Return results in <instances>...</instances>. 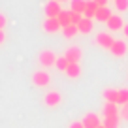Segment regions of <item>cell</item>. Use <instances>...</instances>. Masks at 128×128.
I'll return each instance as SVG.
<instances>
[{
  "mask_svg": "<svg viewBox=\"0 0 128 128\" xmlns=\"http://www.w3.org/2000/svg\"><path fill=\"white\" fill-rule=\"evenodd\" d=\"M56 58H58V56H56L55 51H51V49H44V51L38 55V60H40V64L44 66V68H51V66H55Z\"/></svg>",
  "mask_w": 128,
  "mask_h": 128,
  "instance_id": "obj_1",
  "label": "cell"
},
{
  "mask_svg": "<svg viewBox=\"0 0 128 128\" xmlns=\"http://www.w3.org/2000/svg\"><path fill=\"white\" fill-rule=\"evenodd\" d=\"M32 83L36 85V87H49V83H51V76H49L45 70H38V72L32 74Z\"/></svg>",
  "mask_w": 128,
  "mask_h": 128,
  "instance_id": "obj_2",
  "label": "cell"
},
{
  "mask_svg": "<svg viewBox=\"0 0 128 128\" xmlns=\"http://www.w3.org/2000/svg\"><path fill=\"white\" fill-rule=\"evenodd\" d=\"M44 104L47 108H56V106L62 104V94L58 90H49L47 94L44 96Z\"/></svg>",
  "mask_w": 128,
  "mask_h": 128,
  "instance_id": "obj_3",
  "label": "cell"
},
{
  "mask_svg": "<svg viewBox=\"0 0 128 128\" xmlns=\"http://www.w3.org/2000/svg\"><path fill=\"white\" fill-rule=\"evenodd\" d=\"M96 44L100 45L102 49H108L109 51V49L113 47V44H115V38H113L109 32H100V34L96 36Z\"/></svg>",
  "mask_w": 128,
  "mask_h": 128,
  "instance_id": "obj_4",
  "label": "cell"
},
{
  "mask_svg": "<svg viewBox=\"0 0 128 128\" xmlns=\"http://www.w3.org/2000/svg\"><path fill=\"white\" fill-rule=\"evenodd\" d=\"M44 30L47 32V34H56L58 30H62V26H60L58 19L56 17H45L44 21Z\"/></svg>",
  "mask_w": 128,
  "mask_h": 128,
  "instance_id": "obj_5",
  "label": "cell"
},
{
  "mask_svg": "<svg viewBox=\"0 0 128 128\" xmlns=\"http://www.w3.org/2000/svg\"><path fill=\"white\" fill-rule=\"evenodd\" d=\"M106 24H108V28L111 32H119V30H122V28H124V24H126V23H124V19L120 15H115V13H113Z\"/></svg>",
  "mask_w": 128,
  "mask_h": 128,
  "instance_id": "obj_6",
  "label": "cell"
},
{
  "mask_svg": "<svg viewBox=\"0 0 128 128\" xmlns=\"http://www.w3.org/2000/svg\"><path fill=\"white\" fill-rule=\"evenodd\" d=\"M44 12H45V17H58V13L62 12L60 2H56V0H49L47 4H45Z\"/></svg>",
  "mask_w": 128,
  "mask_h": 128,
  "instance_id": "obj_7",
  "label": "cell"
},
{
  "mask_svg": "<svg viewBox=\"0 0 128 128\" xmlns=\"http://www.w3.org/2000/svg\"><path fill=\"white\" fill-rule=\"evenodd\" d=\"M109 51L113 53V56H124L128 53V44L124 40H115V44H113V47L109 49Z\"/></svg>",
  "mask_w": 128,
  "mask_h": 128,
  "instance_id": "obj_8",
  "label": "cell"
},
{
  "mask_svg": "<svg viewBox=\"0 0 128 128\" xmlns=\"http://www.w3.org/2000/svg\"><path fill=\"white\" fill-rule=\"evenodd\" d=\"M64 56L70 60V64L72 62H77L79 64V60H81V56H83V51H81L77 45H72V47H68L66 49V53H64Z\"/></svg>",
  "mask_w": 128,
  "mask_h": 128,
  "instance_id": "obj_9",
  "label": "cell"
},
{
  "mask_svg": "<svg viewBox=\"0 0 128 128\" xmlns=\"http://www.w3.org/2000/svg\"><path fill=\"white\" fill-rule=\"evenodd\" d=\"M81 122L85 124V128H98L102 124V120H100V117L96 115V113H87Z\"/></svg>",
  "mask_w": 128,
  "mask_h": 128,
  "instance_id": "obj_10",
  "label": "cell"
},
{
  "mask_svg": "<svg viewBox=\"0 0 128 128\" xmlns=\"http://www.w3.org/2000/svg\"><path fill=\"white\" fill-rule=\"evenodd\" d=\"M104 117H119V104H113V102H106L104 108H102Z\"/></svg>",
  "mask_w": 128,
  "mask_h": 128,
  "instance_id": "obj_11",
  "label": "cell"
},
{
  "mask_svg": "<svg viewBox=\"0 0 128 128\" xmlns=\"http://www.w3.org/2000/svg\"><path fill=\"white\" fill-rule=\"evenodd\" d=\"M77 28H79V34H90L92 28H94V23H92V19H88V17H83L81 23L77 24Z\"/></svg>",
  "mask_w": 128,
  "mask_h": 128,
  "instance_id": "obj_12",
  "label": "cell"
},
{
  "mask_svg": "<svg viewBox=\"0 0 128 128\" xmlns=\"http://www.w3.org/2000/svg\"><path fill=\"white\" fill-rule=\"evenodd\" d=\"M98 8H100V6L96 4L94 0H87V6H85L83 15L88 17V19H94V15H96V12H98Z\"/></svg>",
  "mask_w": 128,
  "mask_h": 128,
  "instance_id": "obj_13",
  "label": "cell"
},
{
  "mask_svg": "<svg viewBox=\"0 0 128 128\" xmlns=\"http://www.w3.org/2000/svg\"><path fill=\"white\" fill-rule=\"evenodd\" d=\"M111 15H113V13H111V10H109L108 6H106V8H98V12H96L94 19H96V21H100V23H108Z\"/></svg>",
  "mask_w": 128,
  "mask_h": 128,
  "instance_id": "obj_14",
  "label": "cell"
},
{
  "mask_svg": "<svg viewBox=\"0 0 128 128\" xmlns=\"http://www.w3.org/2000/svg\"><path fill=\"white\" fill-rule=\"evenodd\" d=\"M64 74H66L70 79H77V77L81 76V66H79L77 62H72V64L68 66V70H66Z\"/></svg>",
  "mask_w": 128,
  "mask_h": 128,
  "instance_id": "obj_15",
  "label": "cell"
},
{
  "mask_svg": "<svg viewBox=\"0 0 128 128\" xmlns=\"http://www.w3.org/2000/svg\"><path fill=\"white\" fill-rule=\"evenodd\" d=\"M104 100L106 102H113V104H119V90H117V88H106L104 90Z\"/></svg>",
  "mask_w": 128,
  "mask_h": 128,
  "instance_id": "obj_16",
  "label": "cell"
},
{
  "mask_svg": "<svg viewBox=\"0 0 128 128\" xmlns=\"http://www.w3.org/2000/svg\"><path fill=\"white\" fill-rule=\"evenodd\" d=\"M77 34H79V28H77V24H68V26L62 28V36L68 38V40H72V38H76Z\"/></svg>",
  "mask_w": 128,
  "mask_h": 128,
  "instance_id": "obj_17",
  "label": "cell"
},
{
  "mask_svg": "<svg viewBox=\"0 0 128 128\" xmlns=\"http://www.w3.org/2000/svg\"><path fill=\"white\" fill-rule=\"evenodd\" d=\"M85 6H87V0H72V2H70V10L76 12V13H83Z\"/></svg>",
  "mask_w": 128,
  "mask_h": 128,
  "instance_id": "obj_18",
  "label": "cell"
},
{
  "mask_svg": "<svg viewBox=\"0 0 128 128\" xmlns=\"http://www.w3.org/2000/svg\"><path fill=\"white\" fill-rule=\"evenodd\" d=\"M56 19H58V23H60V26H68V24H72V17H70V10L68 12H66V10H62V12L58 13V17H56Z\"/></svg>",
  "mask_w": 128,
  "mask_h": 128,
  "instance_id": "obj_19",
  "label": "cell"
},
{
  "mask_svg": "<svg viewBox=\"0 0 128 128\" xmlns=\"http://www.w3.org/2000/svg\"><path fill=\"white\" fill-rule=\"evenodd\" d=\"M68 66H70V60L66 58L64 55L56 58V64H55V68L58 70V72H66V70H68Z\"/></svg>",
  "mask_w": 128,
  "mask_h": 128,
  "instance_id": "obj_20",
  "label": "cell"
},
{
  "mask_svg": "<svg viewBox=\"0 0 128 128\" xmlns=\"http://www.w3.org/2000/svg\"><path fill=\"white\" fill-rule=\"evenodd\" d=\"M119 117H104V122L102 124L106 128H119Z\"/></svg>",
  "mask_w": 128,
  "mask_h": 128,
  "instance_id": "obj_21",
  "label": "cell"
},
{
  "mask_svg": "<svg viewBox=\"0 0 128 128\" xmlns=\"http://www.w3.org/2000/svg\"><path fill=\"white\" fill-rule=\"evenodd\" d=\"M128 104V88H120L119 90V106Z\"/></svg>",
  "mask_w": 128,
  "mask_h": 128,
  "instance_id": "obj_22",
  "label": "cell"
},
{
  "mask_svg": "<svg viewBox=\"0 0 128 128\" xmlns=\"http://www.w3.org/2000/svg\"><path fill=\"white\" fill-rule=\"evenodd\" d=\"M115 8H117V12H126L128 10V0H115Z\"/></svg>",
  "mask_w": 128,
  "mask_h": 128,
  "instance_id": "obj_23",
  "label": "cell"
},
{
  "mask_svg": "<svg viewBox=\"0 0 128 128\" xmlns=\"http://www.w3.org/2000/svg\"><path fill=\"white\" fill-rule=\"evenodd\" d=\"M70 17H72V24H79L81 23V19H83V13H76V12H72L70 10Z\"/></svg>",
  "mask_w": 128,
  "mask_h": 128,
  "instance_id": "obj_24",
  "label": "cell"
},
{
  "mask_svg": "<svg viewBox=\"0 0 128 128\" xmlns=\"http://www.w3.org/2000/svg\"><path fill=\"white\" fill-rule=\"evenodd\" d=\"M120 117H122V119H126V120H128V104H124L122 108H120Z\"/></svg>",
  "mask_w": 128,
  "mask_h": 128,
  "instance_id": "obj_25",
  "label": "cell"
},
{
  "mask_svg": "<svg viewBox=\"0 0 128 128\" xmlns=\"http://www.w3.org/2000/svg\"><path fill=\"white\" fill-rule=\"evenodd\" d=\"M6 23H8L6 15H4V13H0V30H4V28H6Z\"/></svg>",
  "mask_w": 128,
  "mask_h": 128,
  "instance_id": "obj_26",
  "label": "cell"
},
{
  "mask_svg": "<svg viewBox=\"0 0 128 128\" xmlns=\"http://www.w3.org/2000/svg\"><path fill=\"white\" fill-rule=\"evenodd\" d=\"M70 128H85V124L81 122V120H74V122L70 124Z\"/></svg>",
  "mask_w": 128,
  "mask_h": 128,
  "instance_id": "obj_27",
  "label": "cell"
},
{
  "mask_svg": "<svg viewBox=\"0 0 128 128\" xmlns=\"http://www.w3.org/2000/svg\"><path fill=\"white\" fill-rule=\"evenodd\" d=\"M94 2H96V4H98V6H100V8H106L109 0H94Z\"/></svg>",
  "mask_w": 128,
  "mask_h": 128,
  "instance_id": "obj_28",
  "label": "cell"
},
{
  "mask_svg": "<svg viewBox=\"0 0 128 128\" xmlns=\"http://www.w3.org/2000/svg\"><path fill=\"white\" fill-rule=\"evenodd\" d=\"M4 42H6V32H4V30H0V45L4 44Z\"/></svg>",
  "mask_w": 128,
  "mask_h": 128,
  "instance_id": "obj_29",
  "label": "cell"
},
{
  "mask_svg": "<svg viewBox=\"0 0 128 128\" xmlns=\"http://www.w3.org/2000/svg\"><path fill=\"white\" fill-rule=\"evenodd\" d=\"M122 34H124V36H126V38H128V23H126V24H124V28H122Z\"/></svg>",
  "mask_w": 128,
  "mask_h": 128,
  "instance_id": "obj_30",
  "label": "cell"
},
{
  "mask_svg": "<svg viewBox=\"0 0 128 128\" xmlns=\"http://www.w3.org/2000/svg\"><path fill=\"white\" fill-rule=\"evenodd\" d=\"M56 2H60V4H62V2H66V0H56Z\"/></svg>",
  "mask_w": 128,
  "mask_h": 128,
  "instance_id": "obj_31",
  "label": "cell"
},
{
  "mask_svg": "<svg viewBox=\"0 0 128 128\" xmlns=\"http://www.w3.org/2000/svg\"><path fill=\"white\" fill-rule=\"evenodd\" d=\"M98 128H106V126H104V124H100V126H98Z\"/></svg>",
  "mask_w": 128,
  "mask_h": 128,
  "instance_id": "obj_32",
  "label": "cell"
},
{
  "mask_svg": "<svg viewBox=\"0 0 128 128\" xmlns=\"http://www.w3.org/2000/svg\"><path fill=\"white\" fill-rule=\"evenodd\" d=\"M113 2H115V0H113Z\"/></svg>",
  "mask_w": 128,
  "mask_h": 128,
  "instance_id": "obj_33",
  "label": "cell"
}]
</instances>
